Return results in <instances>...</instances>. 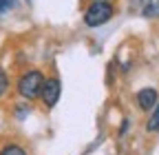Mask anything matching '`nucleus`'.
Returning a JSON list of instances; mask_svg holds the SVG:
<instances>
[{
  "mask_svg": "<svg viewBox=\"0 0 159 155\" xmlns=\"http://www.w3.org/2000/svg\"><path fill=\"white\" fill-rule=\"evenodd\" d=\"M0 155H27V151L20 144H5L0 148Z\"/></svg>",
  "mask_w": 159,
  "mask_h": 155,
  "instance_id": "obj_5",
  "label": "nucleus"
},
{
  "mask_svg": "<svg viewBox=\"0 0 159 155\" xmlns=\"http://www.w3.org/2000/svg\"><path fill=\"white\" fill-rule=\"evenodd\" d=\"M42 87H44V73L31 69L25 75H20L18 80V93L22 95L25 100H38L42 95Z\"/></svg>",
  "mask_w": 159,
  "mask_h": 155,
  "instance_id": "obj_1",
  "label": "nucleus"
},
{
  "mask_svg": "<svg viewBox=\"0 0 159 155\" xmlns=\"http://www.w3.org/2000/svg\"><path fill=\"white\" fill-rule=\"evenodd\" d=\"M27 2H31V0H27Z\"/></svg>",
  "mask_w": 159,
  "mask_h": 155,
  "instance_id": "obj_9",
  "label": "nucleus"
},
{
  "mask_svg": "<svg viewBox=\"0 0 159 155\" xmlns=\"http://www.w3.org/2000/svg\"><path fill=\"white\" fill-rule=\"evenodd\" d=\"M111 16H113V7L104 0H95L84 13V22L89 27H102L104 22L111 20Z\"/></svg>",
  "mask_w": 159,
  "mask_h": 155,
  "instance_id": "obj_2",
  "label": "nucleus"
},
{
  "mask_svg": "<svg viewBox=\"0 0 159 155\" xmlns=\"http://www.w3.org/2000/svg\"><path fill=\"white\" fill-rule=\"evenodd\" d=\"M18 5V0H0V13H7L9 9H13Z\"/></svg>",
  "mask_w": 159,
  "mask_h": 155,
  "instance_id": "obj_8",
  "label": "nucleus"
},
{
  "mask_svg": "<svg viewBox=\"0 0 159 155\" xmlns=\"http://www.w3.org/2000/svg\"><path fill=\"white\" fill-rule=\"evenodd\" d=\"M60 93H62V84H60V80H55V78H51V80H44V87H42V102L44 106L53 109L60 100Z\"/></svg>",
  "mask_w": 159,
  "mask_h": 155,
  "instance_id": "obj_3",
  "label": "nucleus"
},
{
  "mask_svg": "<svg viewBox=\"0 0 159 155\" xmlns=\"http://www.w3.org/2000/svg\"><path fill=\"white\" fill-rule=\"evenodd\" d=\"M137 104L139 109H144V111H150L157 106V91L155 89H142L137 93Z\"/></svg>",
  "mask_w": 159,
  "mask_h": 155,
  "instance_id": "obj_4",
  "label": "nucleus"
},
{
  "mask_svg": "<svg viewBox=\"0 0 159 155\" xmlns=\"http://www.w3.org/2000/svg\"><path fill=\"white\" fill-rule=\"evenodd\" d=\"M146 129L148 131H159V102H157V109H155V113L150 115V120H148V124H146Z\"/></svg>",
  "mask_w": 159,
  "mask_h": 155,
  "instance_id": "obj_6",
  "label": "nucleus"
},
{
  "mask_svg": "<svg viewBox=\"0 0 159 155\" xmlns=\"http://www.w3.org/2000/svg\"><path fill=\"white\" fill-rule=\"evenodd\" d=\"M9 91V75H7V71L5 69H0V98Z\"/></svg>",
  "mask_w": 159,
  "mask_h": 155,
  "instance_id": "obj_7",
  "label": "nucleus"
}]
</instances>
